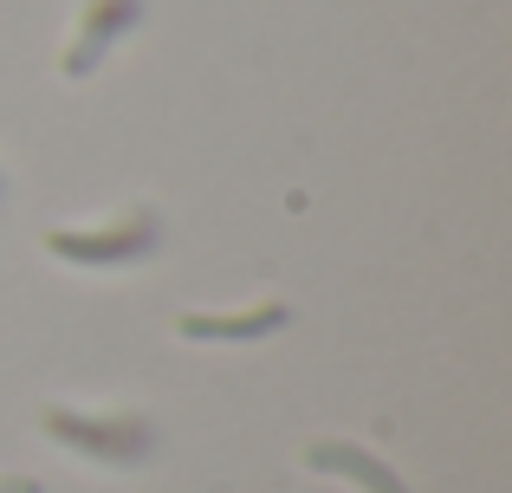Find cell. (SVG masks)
I'll list each match as a JSON object with an SVG mask.
<instances>
[{
	"mask_svg": "<svg viewBox=\"0 0 512 493\" xmlns=\"http://www.w3.org/2000/svg\"><path fill=\"white\" fill-rule=\"evenodd\" d=\"M46 435L52 442H65L72 455H91L104 461V468H137V461H150L156 448V429L143 416H85V409H46Z\"/></svg>",
	"mask_w": 512,
	"mask_h": 493,
	"instance_id": "1",
	"label": "cell"
},
{
	"mask_svg": "<svg viewBox=\"0 0 512 493\" xmlns=\"http://www.w3.org/2000/svg\"><path fill=\"white\" fill-rule=\"evenodd\" d=\"M156 241H163L156 208H130L117 228H52L46 253H59V260H72V266H137V260L156 253Z\"/></svg>",
	"mask_w": 512,
	"mask_h": 493,
	"instance_id": "2",
	"label": "cell"
},
{
	"mask_svg": "<svg viewBox=\"0 0 512 493\" xmlns=\"http://www.w3.org/2000/svg\"><path fill=\"white\" fill-rule=\"evenodd\" d=\"M143 20V0H85V26H78V39L65 46V78H91L98 72V59L117 46L124 33H137Z\"/></svg>",
	"mask_w": 512,
	"mask_h": 493,
	"instance_id": "3",
	"label": "cell"
},
{
	"mask_svg": "<svg viewBox=\"0 0 512 493\" xmlns=\"http://www.w3.org/2000/svg\"><path fill=\"white\" fill-rule=\"evenodd\" d=\"M292 325V305L266 299V305H247V312H182L175 331L188 344H253V338H273V331Z\"/></svg>",
	"mask_w": 512,
	"mask_h": 493,
	"instance_id": "4",
	"label": "cell"
},
{
	"mask_svg": "<svg viewBox=\"0 0 512 493\" xmlns=\"http://www.w3.org/2000/svg\"><path fill=\"white\" fill-rule=\"evenodd\" d=\"M305 468L312 474H338V481L363 487V493H409V481H402L383 455H370V448H357V442H312L305 448Z\"/></svg>",
	"mask_w": 512,
	"mask_h": 493,
	"instance_id": "5",
	"label": "cell"
},
{
	"mask_svg": "<svg viewBox=\"0 0 512 493\" xmlns=\"http://www.w3.org/2000/svg\"><path fill=\"white\" fill-rule=\"evenodd\" d=\"M0 493H46L33 474H0Z\"/></svg>",
	"mask_w": 512,
	"mask_h": 493,
	"instance_id": "6",
	"label": "cell"
}]
</instances>
